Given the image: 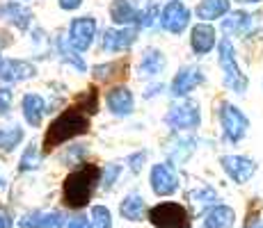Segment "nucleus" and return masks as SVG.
<instances>
[{
  "label": "nucleus",
  "mask_w": 263,
  "mask_h": 228,
  "mask_svg": "<svg viewBox=\"0 0 263 228\" xmlns=\"http://www.w3.org/2000/svg\"><path fill=\"white\" fill-rule=\"evenodd\" d=\"M46 114V103L39 94H28L23 98V116L30 126H39Z\"/></svg>",
  "instance_id": "obj_21"
},
{
  "label": "nucleus",
  "mask_w": 263,
  "mask_h": 228,
  "mask_svg": "<svg viewBox=\"0 0 263 228\" xmlns=\"http://www.w3.org/2000/svg\"><path fill=\"white\" fill-rule=\"evenodd\" d=\"M21 139H23V128H18V126H5V128H0V151H5V153L16 149L21 144Z\"/></svg>",
  "instance_id": "obj_27"
},
{
  "label": "nucleus",
  "mask_w": 263,
  "mask_h": 228,
  "mask_svg": "<svg viewBox=\"0 0 263 228\" xmlns=\"http://www.w3.org/2000/svg\"><path fill=\"white\" fill-rule=\"evenodd\" d=\"M156 18H160V14H158V5L156 3H151L149 7L144 9V12H140V25H142V28H151V25L156 23Z\"/></svg>",
  "instance_id": "obj_31"
},
{
  "label": "nucleus",
  "mask_w": 263,
  "mask_h": 228,
  "mask_svg": "<svg viewBox=\"0 0 263 228\" xmlns=\"http://www.w3.org/2000/svg\"><path fill=\"white\" fill-rule=\"evenodd\" d=\"M94 34H96V21L92 16L73 18L71 30H69V44L76 50H87L94 42Z\"/></svg>",
  "instance_id": "obj_10"
},
{
  "label": "nucleus",
  "mask_w": 263,
  "mask_h": 228,
  "mask_svg": "<svg viewBox=\"0 0 263 228\" xmlns=\"http://www.w3.org/2000/svg\"><path fill=\"white\" fill-rule=\"evenodd\" d=\"M108 108L112 110L115 114L126 116L133 112V94H130L126 87H115L108 91Z\"/></svg>",
  "instance_id": "obj_18"
},
{
  "label": "nucleus",
  "mask_w": 263,
  "mask_h": 228,
  "mask_svg": "<svg viewBox=\"0 0 263 228\" xmlns=\"http://www.w3.org/2000/svg\"><path fill=\"white\" fill-rule=\"evenodd\" d=\"M234 221H236L234 208L220 205V203L213 205L211 210H206V217H204L206 228H234Z\"/></svg>",
  "instance_id": "obj_17"
},
{
  "label": "nucleus",
  "mask_w": 263,
  "mask_h": 228,
  "mask_svg": "<svg viewBox=\"0 0 263 228\" xmlns=\"http://www.w3.org/2000/svg\"><path fill=\"white\" fill-rule=\"evenodd\" d=\"M204 82V71L197 67H183L172 80V94L179 98V96H188L192 89H197Z\"/></svg>",
  "instance_id": "obj_11"
},
{
  "label": "nucleus",
  "mask_w": 263,
  "mask_h": 228,
  "mask_svg": "<svg viewBox=\"0 0 263 228\" xmlns=\"http://www.w3.org/2000/svg\"><path fill=\"white\" fill-rule=\"evenodd\" d=\"M89 130V119L80 108H69L67 112H62L58 119L50 123V128L44 135V153H50V149L62 146L64 141L73 139L78 135H87Z\"/></svg>",
  "instance_id": "obj_2"
},
{
  "label": "nucleus",
  "mask_w": 263,
  "mask_h": 228,
  "mask_svg": "<svg viewBox=\"0 0 263 228\" xmlns=\"http://www.w3.org/2000/svg\"><path fill=\"white\" fill-rule=\"evenodd\" d=\"M220 126H222V135L229 144H238L242 137L250 130V119L245 116L240 108H236L234 103H220Z\"/></svg>",
  "instance_id": "obj_4"
},
{
  "label": "nucleus",
  "mask_w": 263,
  "mask_h": 228,
  "mask_svg": "<svg viewBox=\"0 0 263 228\" xmlns=\"http://www.w3.org/2000/svg\"><path fill=\"white\" fill-rule=\"evenodd\" d=\"M110 16L119 25H130V23L140 21V12L135 9L133 0H115V3L110 5Z\"/></svg>",
  "instance_id": "obj_19"
},
{
  "label": "nucleus",
  "mask_w": 263,
  "mask_h": 228,
  "mask_svg": "<svg viewBox=\"0 0 263 228\" xmlns=\"http://www.w3.org/2000/svg\"><path fill=\"white\" fill-rule=\"evenodd\" d=\"M163 69H165L163 53H160V50H156V48H149L144 53L142 62H140V73H142V75H158Z\"/></svg>",
  "instance_id": "obj_23"
},
{
  "label": "nucleus",
  "mask_w": 263,
  "mask_h": 228,
  "mask_svg": "<svg viewBox=\"0 0 263 228\" xmlns=\"http://www.w3.org/2000/svg\"><path fill=\"white\" fill-rule=\"evenodd\" d=\"M117 176H119V164L105 167V174H103V187H105V190H110V187H112V182L117 180Z\"/></svg>",
  "instance_id": "obj_33"
},
{
  "label": "nucleus",
  "mask_w": 263,
  "mask_h": 228,
  "mask_svg": "<svg viewBox=\"0 0 263 228\" xmlns=\"http://www.w3.org/2000/svg\"><path fill=\"white\" fill-rule=\"evenodd\" d=\"M92 75L96 80H105V82H112L126 75V62H110V64H99L92 69Z\"/></svg>",
  "instance_id": "obj_24"
},
{
  "label": "nucleus",
  "mask_w": 263,
  "mask_h": 228,
  "mask_svg": "<svg viewBox=\"0 0 263 228\" xmlns=\"http://www.w3.org/2000/svg\"><path fill=\"white\" fill-rule=\"evenodd\" d=\"M37 73L34 67L30 62H23V59H5L0 62V80L5 82H21V80H28Z\"/></svg>",
  "instance_id": "obj_15"
},
{
  "label": "nucleus",
  "mask_w": 263,
  "mask_h": 228,
  "mask_svg": "<svg viewBox=\"0 0 263 228\" xmlns=\"http://www.w3.org/2000/svg\"><path fill=\"white\" fill-rule=\"evenodd\" d=\"M146 158V153H135V155H130L128 158V164H130V171H135L138 174L140 169H142V162Z\"/></svg>",
  "instance_id": "obj_35"
},
{
  "label": "nucleus",
  "mask_w": 263,
  "mask_h": 228,
  "mask_svg": "<svg viewBox=\"0 0 263 228\" xmlns=\"http://www.w3.org/2000/svg\"><path fill=\"white\" fill-rule=\"evenodd\" d=\"M80 5H83V0H60V7L67 9V12H73V9H78Z\"/></svg>",
  "instance_id": "obj_36"
},
{
  "label": "nucleus",
  "mask_w": 263,
  "mask_h": 228,
  "mask_svg": "<svg viewBox=\"0 0 263 228\" xmlns=\"http://www.w3.org/2000/svg\"><path fill=\"white\" fill-rule=\"evenodd\" d=\"M37 164H39V149L34 144H30L28 149H25L21 162H18V169L30 171V169H37Z\"/></svg>",
  "instance_id": "obj_30"
},
{
  "label": "nucleus",
  "mask_w": 263,
  "mask_h": 228,
  "mask_svg": "<svg viewBox=\"0 0 263 228\" xmlns=\"http://www.w3.org/2000/svg\"><path fill=\"white\" fill-rule=\"evenodd\" d=\"M238 3H245V5H259L263 0H238Z\"/></svg>",
  "instance_id": "obj_39"
},
{
  "label": "nucleus",
  "mask_w": 263,
  "mask_h": 228,
  "mask_svg": "<svg viewBox=\"0 0 263 228\" xmlns=\"http://www.w3.org/2000/svg\"><path fill=\"white\" fill-rule=\"evenodd\" d=\"M76 108H80L83 112H89L94 114L96 108H99V94H96L94 87H89L87 91H83V94L76 98Z\"/></svg>",
  "instance_id": "obj_28"
},
{
  "label": "nucleus",
  "mask_w": 263,
  "mask_h": 228,
  "mask_svg": "<svg viewBox=\"0 0 263 228\" xmlns=\"http://www.w3.org/2000/svg\"><path fill=\"white\" fill-rule=\"evenodd\" d=\"M0 228H12V219H9V215L3 210H0Z\"/></svg>",
  "instance_id": "obj_38"
},
{
  "label": "nucleus",
  "mask_w": 263,
  "mask_h": 228,
  "mask_svg": "<svg viewBox=\"0 0 263 228\" xmlns=\"http://www.w3.org/2000/svg\"><path fill=\"white\" fill-rule=\"evenodd\" d=\"M149 221L156 228H190L192 219L183 205L179 203H158L149 210Z\"/></svg>",
  "instance_id": "obj_5"
},
{
  "label": "nucleus",
  "mask_w": 263,
  "mask_h": 228,
  "mask_svg": "<svg viewBox=\"0 0 263 228\" xmlns=\"http://www.w3.org/2000/svg\"><path fill=\"white\" fill-rule=\"evenodd\" d=\"M217 44L215 28L209 23H197L190 32V46L195 50V55H209Z\"/></svg>",
  "instance_id": "obj_13"
},
{
  "label": "nucleus",
  "mask_w": 263,
  "mask_h": 228,
  "mask_svg": "<svg viewBox=\"0 0 263 228\" xmlns=\"http://www.w3.org/2000/svg\"><path fill=\"white\" fill-rule=\"evenodd\" d=\"M67 228H92V226H87V217H73Z\"/></svg>",
  "instance_id": "obj_37"
},
{
  "label": "nucleus",
  "mask_w": 263,
  "mask_h": 228,
  "mask_svg": "<svg viewBox=\"0 0 263 228\" xmlns=\"http://www.w3.org/2000/svg\"><path fill=\"white\" fill-rule=\"evenodd\" d=\"M3 14H5V18H9L14 25H18L21 30H25L30 25V18H32V14H30V9L28 7H23V5H18V3H7L3 7Z\"/></svg>",
  "instance_id": "obj_25"
},
{
  "label": "nucleus",
  "mask_w": 263,
  "mask_h": 228,
  "mask_svg": "<svg viewBox=\"0 0 263 228\" xmlns=\"http://www.w3.org/2000/svg\"><path fill=\"white\" fill-rule=\"evenodd\" d=\"M9 105H12V91H9V89H0V116L7 114Z\"/></svg>",
  "instance_id": "obj_34"
},
{
  "label": "nucleus",
  "mask_w": 263,
  "mask_h": 228,
  "mask_svg": "<svg viewBox=\"0 0 263 228\" xmlns=\"http://www.w3.org/2000/svg\"><path fill=\"white\" fill-rule=\"evenodd\" d=\"M165 121H167V126L174 128V130H195V128H199V123H201L199 105L192 103V100L174 105V108H170Z\"/></svg>",
  "instance_id": "obj_6"
},
{
  "label": "nucleus",
  "mask_w": 263,
  "mask_h": 228,
  "mask_svg": "<svg viewBox=\"0 0 263 228\" xmlns=\"http://www.w3.org/2000/svg\"><path fill=\"white\" fill-rule=\"evenodd\" d=\"M112 226V217L105 205H94L92 208V228H110Z\"/></svg>",
  "instance_id": "obj_29"
},
{
  "label": "nucleus",
  "mask_w": 263,
  "mask_h": 228,
  "mask_svg": "<svg viewBox=\"0 0 263 228\" xmlns=\"http://www.w3.org/2000/svg\"><path fill=\"white\" fill-rule=\"evenodd\" d=\"M220 164L224 174L238 185H245L256 174V162L252 158H245V155H222Z\"/></svg>",
  "instance_id": "obj_7"
},
{
  "label": "nucleus",
  "mask_w": 263,
  "mask_h": 228,
  "mask_svg": "<svg viewBox=\"0 0 263 228\" xmlns=\"http://www.w3.org/2000/svg\"><path fill=\"white\" fill-rule=\"evenodd\" d=\"M217 62H220V69L224 73V87L236 91V94H245L250 80L238 67L236 48L231 44V39H220V44H217Z\"/></svg>",
  "instance_id": "obj_3"
},
{
  "label": "nucleus",
  "mask_w": 263,
  "mask_h": 228,
  "mask_svg": "<svg viewBox=\"0 0 263 228\" xmlns=\"http://www.w3.org/2000/svg\"><path fill=\"white\" fill-rule=\"evenodd\" d=\"M21 228H62L67 226V217L62 212H32V215H25L18 221Z\"/></svg>",
  "instance_id": "obj_16"
},
{
  "label": "nucleus",
  "mask_w": 263,
  "mask_h": 228,
  "mask_svg": "<svg viewBox=\"0 0 263 228\" xmlns=\"http://www.w3.org/2000/svg\"><path fill=\"white\" fill-rule=\"evenodd\" d=\"M190 23V9L179 0H172L160 14V25L172 34H181Z\"/></svg>",
  "instance_id": "obj_8"
},
{
  "label": "nucleus",
  "mask_w": 263,
  "mask_h": 228,
  "mask_svg": "<svg viewBox=\"0 0 263 228\" xmlns=\"http://www.w3.org/2000/svg\"><path fill=\"white\" fill-rule=\"evenodd\" d=\"M190 201H192V205L197 208V212H204L206 208L211 210L213 205H217V194L211 187H199V190L190 192Z\"/></svg>",
  "instance_id": "obj_26"
},
{
  "label": "nucleus",
  "mask_w": 263,
  "mask_h": 228,
  "mask_svg": "<svg viewBox=\"0 0 263 228\" xmlns=\"http://www.w3.org/2000/svg\"><path fill=\"white\" fill-rule=\"evenodd\" d=\"M151 190L158 196H170L179 190V176L172 164H156L151 169Z\"/></svg>",
  "instance_id": "obj_9"
},
{
  "label": "nucleus",
  "mask_w": 263,
  "mask_h": 228,
  "mask_svg": "<svg viewBox=\"0 0 263 228\" xmlns=\"http://www.w3.org/2000/svg\"><path fill=\"white\" fill-rule=\"evenodd\" d=\"M121 215H124V219L128 221H142L144 219V212H146V203L144 199L140 194H128L124 199V203H121Z\"/></svg>",
  "instance_id": "obj_22"
},
{
  "label": "nucleus",
  "mask_w": 263,
  "mask_h": 228,
  "mask_svg": "<svg viewBox=\"0 0 263 228\" xmlns=\"http://www.w3.org/2000/svg\"><path fill=\"white\" fill-rule=\"evenodd\" d=\"M245 228H263V221H254V224H250V226H245Z\"/></svg>",
  "instance_id": "obj_40"
},
{
  "label": "nucleus",
  "mask_w": 263,
  "mask_h": 228,
  "mask_svg": "<svg viewBox=\"0 0 263 228\" xmlns=\"http://www.w3.org/2000/svg\"><path fill=\"white\" fill-rule=\"evenodd\" d=\"M60 53H62V55H64V59H69V62H71L76 69H80V71L85 69V62L73 53L71 48H67V42H64V39H60Z\"/></svg>",
  "instance_id": "obj_32"
},
{
  "label": "nucleus",
  "mask_w": 263,
  "mask_h": 228,
  "mask_svg": "<svg viewBox=\"0 0 263 228\" xmlns=\"http://www.w3.org/2000/svg\"><path fill=\"white\" fill-rule=\"evenodd\" d=\"M135 39H138V32L130 28H108L103 30V37H101V46H103V50H108V53H117V50H126L130 48V46L135 44Z\"/></svg>",
  "instance_id": "obj_12"
},
{
  "label": "nucleus",
  "mask_w": 263,
  "mask_h": 228,
  "mask_svg": "<svg viewBox=\"0 0 263 228\" xmlns=\"http://www.w3.org/2000/svg\"><path fill=\"white\" fill-rule=\"evenodd\" d=\"M231 9L229 0H201L197 5V18L201 21H215V18L227 16Z\"/></svg>",
  "instance_id": "obj_20"
},
{
  "label": "nucleus",
  "mask_w": 263,
  "mask_h": 228,
  "mask_svg": "<svg viewBox=\"0 0 263 228\" xmlns=\"http://www.w3.org/2000/svg\"><path fill=\"white\" fill-rule=\"evenodd\" d=\"M101 178V169L96 164H89V162H83L76 171L64 178L62 185V199L64 203L73 210L78 208H85L87 201L92 199V192L96 187V182Z\"/></svg>",
  "instance_id": "obj_1"
},
{
  "label": "nucleus",
  "mask_w": 263,
  "mask_h": 228,
  "mask_svg": "<svg viewBox=\"0 0 263 228\" xmlns=\"http://www.w3.org/2000/svg\"><path fill=\"white\" fill-rule=\"evenodd\" d=\"M254 28V16L247 12H229V16L222 21V32L227 34V37H245L250 30Z\"/></svg>",
  "instance_id": "obj_14"
}]
</instances>
